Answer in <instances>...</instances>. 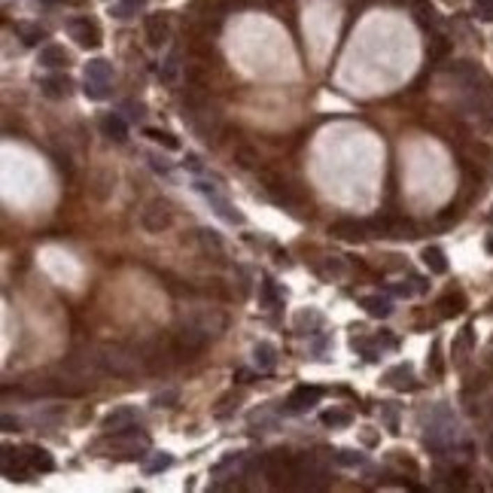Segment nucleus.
<instances>
[{
  "label": "nucleus",
  "instance_id": "f257e3e1",
  "mask_svg": "<svg viewBox=\"0 0 493 493\" xmlns=\"http://www.w3.org/2000/svg\"><path fill=\"white\" fill-rule=\"evenodd\" d=\"M91 359H95V365L104 374H113V378H135L137 372L146 369L140 347L135 350L128 344H119V341H107V344H101Z\"/></svg>",
  "mask_w": 493,
  "mask_h": 493
},
{
  "label": "nucleus",
  "instance_id": "f03ea898",
  "mask_svg": "<svg viewBox=\"0 0 493 493\" xmlns=\"http://www.w3.org/2000/svg\"><path fill=\"white\" fill-rule=\"evenodd\" d=\"M450 77H454L466 91H472V95H481V98H487V101L493 98V86H490L487 73H484L478 64H472V61H457L454 68H450Z\"/></svg>",
  "mask_w": 493,
  "mask_h": 493
},
{
  "label": "nucleus",
  "instance_id": "7ed1b4c3",
  "mask_svg": "<svg viewBox=\"0 0 493 493\" xmlns=\"http://www.w3.org/2000/svg\"><path fill=\"white\" fill-rule=\"evenodd\" d=\"M174 341V350H177V359H195L202 350L207 347V341H211V335L202 329V326L195 323H186L183 329L177 332V335L171 338Z\"/></svg>",
  "mask_w": 493,
  "mask_h": 493
},
{
  "label": "nucleus",
  "instance_id": "20e7f679",
  "mask_svg": "<svg viewBox=\"0 0 493 493\" xmlns=\"http://www.w3.org/2000/svg\"><path fill=\"white\" fill-rule=\"evenodd\" d=\"M140 225L149 232V235H162V232H168L174 225V211L168 202H162V198H156V202H149L144 207V213H140Z\"/></svg>",
  "mask_w": 493,
  "mask_h": 493
},
{
  "label": "nucleus",
  "instance_id": "39448f33",
  "mask_svg": "<svg viewBox=\"0 0 493 493\" xmlns=\"http://www.w3.org/2000/svg\"><path fill=\"white\" fill-rule=\"evenodd\" d=\"M140 354H144V363L149 372H162L174 363L171 356H177V350H174V341L168 338H153L146 344H140Z\"/></svg>",
  "mask_w": 493,
  "mask_h": 493
},
{
  "label": "nucleus",
  "instance_id": "423d86ee",
  "mask_svg": "<svg viewBox=\"0 0 493 493\" xmlns=\"http://www.w3.org/2000/svg\"><path fill=\"white\" fill-rule=\"evenodd\" d=\"M146 448H149V441L144 436H131L128 430H125V432H113V441L107 445L110 457H116V460H137V457H144Z\"/></svg>",
  "mask_w": 493,
  "mask_h": 493
},
{
  "label": "nucleus",
  "instance_id": "0eeeda50",
  "mask_svg": "<svg viewBox=\"0 0 493 493\" xmlns=\"http://www.w3.org/2000/svg\"><path fill=\"white\" fill-rule=\"evenodd\" d=\"M195 189L202 192V195L207 198V202L213 204V211L220 213L225 222H235V225H241V222H244V216H241V213L235 211V207L229 204V198H222L220 192H216V186H213V183H204V180H198V183H195Z\"/></svg>",
  "mask_w": 493,
  "mask_h": 493
},
{
  "label": "nucleus",
  "instance_id": "6e6552de",
  "mask_svg": "<svg viewBox=\"0 0 493 493\" xmlns=\"http://www.w3.org/2000/svg\"><path fill=\"white\" fill-rule=\"evenodd\" d=\"M68 28H70V37L77 40L82 49H98V46H101V28H98V22H91V19H73Z\"/></svg>",
  "mask_w": 493,
  "mask_h": 493
},
{
  "label": "nucleus",
  "instance_id": "1a4fd4ad",
  "mask_svg": "<svg viewBox=\"0 0 493 493\" xmlns=\"http://www.w3.org/2000/svg\"><path fill=\"white\" fill-rule=\"evenodd\" d=\"M320 399H323L320 387H296L289 393V399H287V408L292 414H305V411H311Z\"/></svg>",
  "mask_w": 493,
  "mask_h": 493
},
{
  "label": "nucleus",
  "instance_id": "9d476101",
  "mask_svg": "<svg viewBox=\"0 0 493 493\" xmlns=\"http://www.w3.org/2000/svg\"><path fill=\"white\" fill-rule=\"evenodd\" d=\"M329 235L338 241H350V244H359V241L369 238V225L356 222V220H338L329 225Z\"/></svg>",
  "mask_w": 493,
  "mask_h": 493
},
{
  "label": "nucleus",
  "instance_id": "9b49d317",
  "mask_svg": "<svg viewBox=\"0 0 493 493\" xmlns=\"http://www.w3.org/2000/svg\"><path fill=\"white\" fill-rule=\"evenodd\" d=\"M171 37V24H168V15L165 13H156L146 19V43L153 49H162L165 43H168Z\"/></svg>",
  "mask_w": 493,
  "mask_h": 493
},
{
  "label": "nucleus",
  "instance_id": "f8f14e48",
  "mask_svg": "<svg viewBox=\"0 0 493 493\" xmlns=\"http://www.w3.org/2000/svg\"><path fill=\"white\" fill-rule=\"evenodd\" d=\"M259 183H262V189L268 192V195H271L278 204H289V202H292V198H289V186H287V180H283L280 174H274V171H259Z\"/></svg>",
  "mask_w": 493,
  "mask_h": 493
},
{
  "label": "nucleus",
  "instance_id": "ddd939ff",
  "mask_svg": "<svg viewBox=\"0 0 493 493\" xmlns=\"http://www.w3.org/2000/svg\"><path fill=\"white\" fill-rule=\"evenodd\" d=\"M135 420H137V411L135 408H116L104 417V430L107 432H125V430H135Z\"/></svg>",
  "mask_w": 493,
  "mask_h": 493
},
{
  "label": "nucleus",
  "instance_id": "4468645a",
  "mask_svg": "<svg viewBox=\"0 0 493 493\" xmlns=\"http://www.w3.org/2000/svg\"><path fill=\"white\" fill-rule=\"evenodd\" d=\"M40 89H43L46 98H68L73 82H70V77H64V73H52V77H46L40 82Z\"/></svg>",
  "mask_w": 493,
  "mask_h": 493
},
{
  "label": "nucleus",
  "instance_id": "2eb2a0df",
  "mask_svg": "<svg viewBox=\"0 0 493 493\" xmlns=\"http://www.w3.org/2000/svg\"><path fill=\"white\" fill-rule=\"evenodd\" d=\"M253 359H256L259 372H274V365H278V347L271 341H259L253 347Z\"/></svg>",
  "mask_w": 493,
  "mask_h": 493
},
{
  "label": "nucleus",
  "instance_id": "dca6fc26",
  "mask_svg": "<svg viewBox=\"0 0 493 493\" xmlns=\"http://www.w3.org/2000/svg\"><path fill=\"white\" fill-rule=\"evenodd\" d=\"M101 131L110 140H116V144H125L128 140V125H125L122 116H116V113H107L104 119H101Z\"/></svg>",
  "mask_w": 493,
  "mask_h": 493
},
{
  "label": "nucleus",
  "instance_id": "f3484780",
  "mask_svg": "<svg viewBox=\"0 0 493 493\" xmlns=\"http://www.w3.org/2000/svg\"><path fill=\"white\" fill-rule=\"evenodd\" d=\"M40 64L43 68H52V70H58V68H68L70 64V52L64 46H55V43H49L43 52H40Z\"/></svg>",
  "mask_w": 493,
  "mask_h": 493
},
{
  "label": "nucleus",
  "instance_id": "a211bd4d",
  "mask_svg": "<svg viewBox=\"0 0 493 493\" xmlns=\"http://www.w3.org/2000/svg\"><path fill=\"white\" fill-rule=\"evenodd\" d=\"M259 305L268 308V311L283 305V292L278 289V283H274L271 278H262V283H259Z\"/></svg>",
  "mask_w": 493,
  "mask_h": 493
},
{
  "label": "nucleus",
  "instance_id": "6ab92c4d",
  "mask_svg": "<svg viewBox=\"0 0 493 493\" xmlns=\"http://www.w3.org/2000/svg\"><path fill=\"white\" fill-rule=\"evenodd\" d=\"M195 238H198V244H202V250H204L207 256H213L216 262H222L225 250H222V241H220V235H216V232L202 229V232H195Z\"/></svg>",
  "mask_w": 493,
  "mask_h": 493
},
{
  "label": "nucleus",
  "instance_id": "aec40b11",
  "mask_svg": "<svg viewBox=\"0 0 493 493\" xmlns=\"http://www.w3.org/2000/svg\"><path fill=\"white\" fill-rule=\"evenodd\" d=\"M183 77H186V86L189 89H207V61H192L183 68Z\"/></svg>",
  "mask_w": 493,
  "mask_h": 493
},
{
  "label": "nucleus",
  "instance_id": "412c9836",
  "mask_svg": "<svg viewBox=\"0 0 493 493\" xmlns=\"http://www.w3.org/2000/svg\"><path fill=\"white\" fill-rule=\"evenodd\" d=\"M189 323H195V326H202V329L207 332V335H220L222 332V326H225V317L222 314H216V311H202V314H195Z\"/></svg>",
  "mask_w": 493,
  "mask_h": 493
},
{
  "label": "nucleus",
  "instance_id": "4be33fe9",
  "mask_svg": "<svg viewBox=\"0 0 493 493\" xmlns=\"http://www.w3.org/2000/svg\"><path fill=\"white\" fill-rule=\"evenodd\" d=\"M24 457H28V463H31V469L34 472H52L55 469V460L49 457V450H43V448H24Z\"/></svg>",
  "mask_w": 493,
  "mask_h": 493
},
{
  "label": "nucleus",
  "instance_id": "5701e85b",
  "mask_svg": "<svg viewBox=\"0 0 493 493\" xmlns=\"http://www.w3.org/2000/svg\"><path fill=\"white\" fill-rule=\"evenodd\" d=\"M86 79L91 82H113V64L104 58H91L86 64Z\"/></svg>",
  "mask_w": 493,
  "mask_h": 493
},
{
  "label": "nucleus",
  "instance_id": "b1692460",
  "mask_svg": "<svg viewBox=\"0 0 493 493\" xmlns=\"http://www.w3.org/2000/svg\"><path fill=\"white\" fill-rule=\"evenodd\" d=\"M15 34L22 37L24 46H37L40 40H46V31L40 28V24H31V22H19V24H15Z\"/></svg>",
  "mask_w": 493,
  "mask_h": 493
},
{
  "label": "nucleus",
  "instance_id": "393cba45",
  "mask_svg": "<svg viewBox=\"0 0 493 493\" xmlns=\"http://www.w3.org/2000/svg\"><path fill=\"white\" fill-rule=\"evenodd\" d=\"M423 265L432 274H445L448 271V259H445V253H441L439 247H426L423 250Z\"/></svg>",
  "mask_w": 493,
  "mask_h": 493
},
{
  "label": "nucleus",
  "instance_id": "a878e982",
  "mask_svg": "<svg viewBox=\"0 0 493 493\" xmlns=\"http://www.w3.org/2000/svg\"><path fill=\"white\" fill-rule=\"evenodd\" d=\"M363 308H365V314L369 317H390V311H393V305L387 302V298H381V296H365L363 298Z\"/></svg>",
  "mask_w": 493,
  "mask_h": 493
},
{
  "label": "nucleus",
  "instance_id": "bb28decb",
  "mask_svg": "<svg viewBox=\"0 0 493 493\" xmlns=\"http://www.w3.org/2000/svg\"><path fill=\"white\" fill-rule=\"evenodd\" d=\"M450 52V40L441 37V34H432L430 43H426V55H430V61H441Z\"/></svg>",
  "mask_w": 493,
  "mask_h": 493
},
{
  "label": "nucleus",
  "instance_id": "cd10ccee",
  "mask_svg": "<svg viewBox=\"0 0 493 493\" xmlns=\"http://www.w3.org/2000/svg\"><path fill=\"white\" fill-rule=\"evenodd\" d=\"M235 162H238V168H244V171H253L256 165H259V153L253 146H235Z\"/></svg>",
  "mask_w": 493,
  "mask_h": 493
},
{
  "label": "nucleus",
  "instance_id": "c85d7f7f",
  "mask_svg": "<svg viewBox=\"0 0 493 493\" xmlns=\"http://www.w3.org/2000/svg\"><path fill=\"white\" fill-rule=\"evenodd\" d=\"M439 308H441V317H457V314L466 308V298L460 296V292H457V296L450 292V296H445V298L439 302Z\"/></svg>",
  "mask_w": 493,
  "mask_h": 493
},
{
  "label": "nucleus",
  "instance_id": "c756f323",
  "mask_svg": "<svg viewBox=\"0 0 493 493\" xmlns=\"http://www.w3.org/2000/svg\"><path fill=\"white\" fill-rule=\"evenodd\" d=\"M144 135L149 140H156V144H162L165 149H180V140L171 135V131H162V128H144Z\"/></svg>",
  "mask_w": 493,
  "mask_h": 493
},
{
  "label": "nucleus",
  "instance_id": "7c9ffc66",
  "mask_svg": "<svg viewBox=\"0 0 493 493\" xmlns=\"http://www.w3.org/2000/svg\"><path fill=\"white\" fill-rule=\"evenodd\" d=\"M177 77H180V52L174 49V52L165 58V64H162V79L165 82H174Z\"/></svg>",
  "mask_w": 493,
  "mask_h": 493
},
{
  "label": "nucleus",
  "instance_id": "2f4dec72",
  "mask_svg": "<svg viewBox=\"0 0 493 493\" xmlns=\"http://www.w3.org/2000/svg\"><path fill=\"white\" fill-rule=\"evenodd\" d=\"M110 86L113 82H91L86 79V98H91V101H104V98H110Z\"/></svg>",
  "mask_w": 493,
  "mask_h": 493
},
{
  "label": "nucleus",
  "instance_id": "473e14b6",
  "mask_svg": "<svg viewBox=\"0 0 493 493\" xmlns=\"http://www.w3.org/2000/svg\"><path fill=\"white\" fill-rule=\"evenodd\" d=\"M146 6V0H119V6H116V15H119V19H128V15H135L137 10H144Z\"/></svg>",
  "mask_w": 493,
  "mask_h": 493
},
{
  "label": "nucleus",
  "instance_id": "72a5a7b5",
  "mask_svg": "<svg viewBox=\"0 0 493 493\" xmlns=\"http://www.w3.org/2000/svg\"><path fill=\"white\" fill-rule=\"evenodd\" d=\"M414 13H417V22H420L423 28H430V24L436 22V13H432V6L426 3V0H417V3H414Z\"/></svg>",
  "mask_w": 493,
  "mask_h": 493
},
{
  "label": "nucleus",
  "instance_id": "f704fd0d",
  "mask_svg": "<svg viewBox=\"0 0 493 493\" xmlns=\"http://www.w3.org/2000/svg\"><path fill=\"white\" fill-rule=\"evenodd\" d=\"M174 463V457L171 454H165V450H162V454H156L153 460H149V463H146V472L149 475H156V472H165V469H168V466Z\"/></svg>",
  "mask_w": 493,
  "mask_h": 493
},
{
  "label": "nucleus",
  "instance_id": "c9c22d12",
  "mask_svg": "<svg viewBox=\"0 0 493 493\" xmlns=\"http://www.w3.org/2000/svg\"><path fill=\"white\" fill-rule=\"evenodd\" d=\"M177 399H180L177 390H165V393H156L153 396V405L156 408H171V405H177Z\"/></svg>",
  "mask_w": 493,
  "mask_h": 493
},
{
  "label": "nucleus",
  "instance_id": "e433bc0d",
  "mask_svg": "<svg viewBox=\"0 0 493 493\" xmlns=\"http://www.w3.org/2000/svg\"><path fill=\"white\" fill-rule=\"evenodd\" d=\"M472 13L478 15L481 22H493V0H475V3H472Z\"/></svg>",
  "mask_w": 493,
  "mask_h": 493
},
{
  "label": "nucleus",
  "instance_id": "4c0bfd02",
  "mask_svg": "<svg viewBox=\"0 0 493 493\" xmlns=\"http://www.w3.org/2000/svg\"><path fill=\"white\" fill-rule=\"evenodd\" d=\"M320 323H323V317L317 314V311H302V314L296 317V326H298V329H305V326H308V329H314V326H320Z\"/></svg>",
  "mask_w": 493,
  "mask_h": 493
},
{
  "label": "nucleus",
  "instance_id": "58836bf2",
  "mask_svg": "<svg viewBox=\"0 0 493 493\" xmlns=\"http://www.w3.org/2000/svg\"><path fill=\"white\" fill-rule=\"evenodd\" d=\"M323 423L326 426H347L350 414L347 411H323Z\"/></svg>",
  "mask_w": 493,
  "mask_h": 493
},
{
  "label": "nucleus",
  "instance_id": "ea45409f",
  "mask_svg": "<svg viewBox=\"0 0 493 493\" xmlns=\"http://www.w3.org/2000/svg\"><path fill=\"white\" fill-rule=\"evenodd\" d=\"M335 460H338V463H344V466H359V463H363V457H359L356 450H338Z\"/></svg>",
  "mask_w": 493,
  "mask_h": 493
},
{
  "label": "nucleus",
  "instance_id": "a19ab883",
  "mask_svg": "<svg viewBox=\"0 0 493 493\" xmlns=\"http://www.w3.org/2000/svg\"><path fill=\"white\" fill-rule=\"evenodd\" d=\"M0 423H3L6 432H15V430H19V420H15L13 414H3V420H0Z\"/></svg>",
  "mask_w": 493,
  "mask_h": 493
},
{
  "label": "nucleus",
  "instance_id": "79ce46f5",
  "mask_svg": "<svg viewBox=\"0 0 493 493\" xmlns=\"http://www.w3.org/2000/svg\"><path fill=\"white\" fill-rule=\"evenodd\" d=\"M183 165H186L189 171H198V168H202V162H198V156H186V162H183Z\"/></svg>",
  "mask_w": 493,
  "mask_h": 493
},
{
  "label": "nucleus",
  "instance_id": "37998d69",
  "mask_svg": "<svg viewBox=\"0 0 493 493\" xmlns=\"http://www.w3.org/2000/svg\"><path fill=\"white\" fill-rule=\"evenodd\" d=\"M235 378H238L241 384H250V378H253V374H250L247 369H241V372H235Z\"/></svg>",
  "mask_w": 493,
  "mask_h": 493
},
{
  "label": "nucleus",
  "instance_id": "c03bdc74",
  "mask_svg": "<svg viewBox=\"0 0 493 493\" xmlns=\"http://www.w3.org/2000/svg\"><path fill=\"white\" fill-rule=\"evenodd\" d=\"M454 216H457V213H454V207H448V211H445V213H441V216H439V220H441V222H450V220H454Z\"/></svg>",
  "mask_w": 493,
  "mask_h": 493
},
{
  "label": "nucleus",
  "instance_id": "a18cd8bd",
  "mask_svg": "<svg viewBox=\"0 0 493 493\" xmlns=\"http://www.w3.org/2000/svg\"><path fill=\"white\" fill-rule=\"evenodd\" d=\"M43 6H55V3H61V0H40Z\"/></svg>",
  "mask_w": 493,
  "mask_h": 493
},
{
  "label": "nucleus",
  "instance_id": "49530a36",
  "mask_svg": "<svg viewBox=\"0 0 493 493\" xmlns=\"http://www.w3.org/2000/svg\"><path fill=\"white\" fill-rule=\"evenodd\" d=\"M487 250H490V253H493V238H490V241H487Z\"/></svg>",
  "mask_w": 493,
  "mask_h": 493
},
{
  "label": "nucleus",
  "instance_id": "de8ad7c7",
  "mask_svg": "<svg viewBox=\"0 0 493 493\" xmlns=\"http://www.w3.org/2000/svg\"><path fill=\"white\" fill-rule=\"evenodd\" d=\"M490 222H493V213H490Z\"/></svg>",
  "mask_w": 493,
  "mask_h": 493
},
{
  "label": "nucleus",
  "instance_id": "09e8293b",
  "mask_svg": "<svg viewBox=\"0 0 493 493\" xmlns=\"http://www.w3.org/2000/svg\"><path fill=\"white\" fill-rule=\"evenodd\" d=\"M73 3H79V0H73Z\"/></svg>",
  "mask_w": 493,
  "mask_h": 493
}]
</instances>
